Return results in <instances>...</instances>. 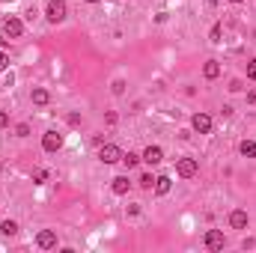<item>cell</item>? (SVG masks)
I'll return each instance as SVG.
<instances>
[{
    "mask_svg": "<svg viewBox=\"0 0 256 253\" xmlns=\"http://www.w3.org/2000/svg\"><path fill=\"white\" fill-rule=\"evenodd\" d=\"M98 158H101V164H116V161H122V149L113 146V143H101Z\"/></svg>",
    "mask_w": 256,
    "mask_h": 253,
    "instance_id": "1",
    "label": "cell"
},
{
    "mask_svg": "<svg viewBox=\"0 0 256 253\" xmlns=\"http://www.w3.org/2000/svg\"><path fill=\"white\" fill-rule=\"evenodd\" d=\"M45 18H48L51 24H60V21L66 18V3H63V0H51L48 9H45Z\"/></svg>",
    "mask_w": 256,
    "mask_h": 253,
    "instance_id": "2",
    "label": "cell"
},
{
    "mask_svg": "<svg viewBox=\"0 0 256 253\" xmlns=\"http://www.w3.org/2000/svg\"><path fill=\"white\" fill-rule=\"evenodd\" d=\"M42 149H45V152H57V149H63V134H60V131H45V137H42Z\"/></svg>",
    "mask_w": 256,
    "mask_h": 253,
    "instance_id": "3",
    "label": "cell"
},
{
    "mask_svg": "<svg viewBox=\"0 0 256 253\" xmlns=\"http://www.w3.org/2000/svg\"><path fill=\"white\" fill-rule=\"evenodd\" d=\"M197 170H200V164H197L194 158H179V164H176V173H179L182 179H191V176H197Z\"/></svg>",
    "mask_w": 256,
    "mask_h": 253,
    "instance_id": "4",
    "label": "cell"
},
{
    "mask_svg": "<svg viewBox=\"0 0 256 253\" xmlns=\"http://www.w3.org/2000/svg\"><path fill=\"white\" fill-rule=\"evenodd\" d=\"M191 125H194V131H200V134H209V131H212V116H209V113H194Z\"/></svg>",
    "mask_w": 256,
    "mask_h": 253,
    "instance_id": "5",
    "label": "cell"
},
{
    "mask_svg": "<svg viewBox=\"0 0 256 253\" xmlns=\"http://www.w3.org/2000/svg\"><path fill=\"white\" fill-rule=\"evenodd\" d=\"M224 245H227L224 233H218V230H209V233H206V248H209V251H224Z\"/></svg>",
    "mask_w": 256,
    "mask_h": 253,
    "instance_id": "6",
    "label": "cell"
},
{
    "mask_svg": "<svg viewBox=\"0 0 256 253\" xmlns=\"http://www.w3.org/2000/svg\"><path fill=\"white\" fill-rule=\"evenodd\" d=\"M3 33H6L9 39H18V36L24 33V24H21L18 18H6V21H3Z\"/></svg>",
    "mask_w": 256,
    "mask_h": 253,
    "instance_id": "7",
    "label": "cell"
},
{
    "mask_svg": "<svg viewBox=\"0 0 256 253\" xmlns=\"http://www.w3.org/2000/svg\"><path fill=\"white\" fill-rule=\"evenodd\" d=\"M36 245H39L42 251H51V248H57V233H51V230H42V233L36 236Z\"/></svg>",
    "mask_w": 256,
    "mask_h": 253,
    "instance_id": "8",
    "label": "cell"
},
{
    "mask_svg": "<svg viewBox=\"0 0 256 253\" xmlns=\"http://www.w3.org/2000/svg\"><path fill=\"white\" fill-rule=\"evenodd\" d=\"M248 221H251V218H248V212H242V209L230 212V227H233V230H245V227H248Z\"/></svg>",
    "mask_w": 256,
    "mask_h": 253,
    "instance_id": "9",
    "label": "cell"
},
{
    "mask_svg": "<svg viewBox=\"0 0 256 253\" xmlns=\"http://www.w3.org/2000/svg\"><path fill=\"white\" fill-rule=\"evenodd\" d=\"M146 164H161V158H164V152H161V146H146V152L140 155Z\"/></svg>",
    "mask_w": 256,
    "mask_h": 253,
    "instance_id": "10",
    "label": "cell"
},
{
    "mask_svg": "<svg viewBox=\"0 0 256 253\" xmlns=\"http://www.w3.org/2000/svg\"><path fill=\"white\" fill-rule=\"evenodd\" d=\"M110 188H113V194H116V197H125V194H128V188H131V182H128V176H116Z\"/></svg>",
    "mask_w": 256,
    "mask_h": 253,
    "instance_id": "11",
    "label": "cell"
},
{
    "mask_svg": "<svg viewBox=\"0 0 256 253\" xmlns=\"http://www.w3.org/2000/svg\"><path fill=\"white\" fill-rule=\"evenodd\" d=\"M203 75H206L209 81H215V78L221 75V63H218V60H209V63L203 66Z\"/></svg>",
    "mask_w": 256,
    "mask_h": 253,
    "instance_id": "12",
    "label": "cell"
},
{
    "mask_svg": "<svg viewBox=\"0 0 256 253\" xmlns=\"http://www.w3.org/2000/svg\"><path fill=\"white\" fill-rule=\"evenodd\" d=\"M170 188H173V182H170V176H158L155 179V194H170Z\"/></svg>",
    "mask_w": 256,
    "mask_h": 253,
    "instance_id": "13",
    "label": "cell"
},
{
    "mask_svg": "<svg viewBox=\"0 0 256 253\" xmlns=\"http://www.w3.org/2000/svg\"><path fill=\"white\" fill-rule=\"evenodd\" d=\"M239 149H242V155H245V158H256V143H254V140H242V146H239Z\"/></svg>",
    "mask_w": 256,
    "mask_h": 253,
    "instance_id": "14",
    "label": "cell"
},
{
    "mask_svg": "<svg viewBox=\"0 0 256 253\" xmlns=\"http://www.w3.org/2000/svg\"><path fill=\"white\" fill-rule=\"evenodd\" d=\"M51 101V95H48V89H33V104H48Z\"/></svg>",
    "mask_w": 256,
    "mask_h": 253,
    "instance_id": "15",
    "label": "cell"
},
{
    "mask_svg": "<svg viewBox=\"0 0 256 253\" xmlns=\"http://www.w3.org/2000/svg\"><path fill=\"white\" fill-rule=\"evenodd\" d=\"M137 161H140V155H134V152H125V155H122V164H125L128 170H134V167H137Z\"/></svg>",
    "mask_w": 256,
    "mask_h": 253,
    "instance_id": "16",
    "label": "cell"
},
{
    "mask_svg": "<svg viewBox=\"0 0 256 253\" xmlns=\"http://www.w3.org/2000/svg\"><path fill=\"white\" fill-rule=\"evenodd\" d=\"M0 233H3V236H15V233H18V224H15V221H3V224H0Z\"/></svg>",
    "mask_w": 256,
    "mask_h": 253,
    "instance_id": "17",
    "label": "cell"
},
{
    "mask_svg": "<svg viewBox=\"0 0 256 253\" xmlns=\"http://www.w3.org/2000/svg\"><path fill=\"white\" fill-rule=\"evenodd\" d=\"M137 182H140V188H146V191H152V188H155V179H152V173H143Z\"/></svg>",
    "mask_w": 256,
    "mask_h": 253,
    "instance_id": "18",
    "label": "cell"
},
{
    "mask_svg": "<svg viewBox=\"0 0 256 253\" xmlns=\"http://www.w3.org/2000/svg\"><path fill=\"white\" fill-rule=\"evenodd\" d=\"M221 36H224V27H221V24H215V27H212V33H209V39H212V42H221Z\"/></svg>",
    "mask_w": 256,
    "mask_h": 253,
    "instance_id": "19",
    "label": "cell"
},
{
    "mask_svg": "<svg viewBox=\"0 0 256 253\" xmlns=\"http://www.w3.org/2000/svg\"><path fill=\"white\" fill-rule=\"evenodd\" d=\"M45 179H48V170H42V167H39V170H33V182H36V185H42Z\"/></svg>",
    "mask_w": 256,
    "mask_h": 253,
    "instance_id": "20",
    "label": "cell"
},
{
    "mask_svg": "<svg viewBox=\"0 0 256 253\" xmlns=\"http://www.w3.org/2000/svg\"><path fill=\"white\" fill-rule=\"evenodd\" d=\"M110 89H113V95H122V92H125V81H113Z\"/></svg>",
    "mask_w": 256,
    "mask_h": 253,
    "instance_id": "21",
    "label": "cell"
},
{
    "mask_svg": "<svg viewBox=\"0 0 256 253\" xmlns=\"http://www.w3.org/2000/svg\"><path fill=\"white\" fill-rule=\"evenodd\" d=\"M15 134H18V137H27V134H30V125H27V122H21V125L15 128Z\"/></svg>",
    "mask_w": 256,
    "mask_h": 253,
    "instance_id": "22",
    "label": "cell"
},
{
    "mask_svg": "<svg viewBox=\"0 0 256 253\" xmlns=\"http://www.w3.org/2000/svg\"><path fill=\"white\" fill-rule=\"evenodd\" d=\"M6 69H9V54L0 51V72H6Z\"/></svg>",
    "mask_w": 256,
    "mask_h": 253,
    "instance_id": "23",
    "label": "cell"
},
{
    "mask_svg": "<svg viewBox=\"0 0 256 253\" xmlns=\"http://www.w3.org/2000/svg\"><path fill=\"white\" fill-rule=\"evenodd\" d=\"M248 78H251V81H256V60H251V63H248Z\"/></svg>",
    "mask_w": 256,
    "mask_h": 253,
    "instance_id": "24",
    "label": "cell"
},
{
    "mask_svg": "<svg viewBox=\"0 0 256 253\" xmlns=\"http://www.w3.org/2000/svg\"><path fill=\"white\" fill-rule=\"evenodd\" d=\"M69 125H81V113H69Z\"/></svg>",
    "mask_w": 256,
    "mask_h": 253,
    "instance_id": "25",
    "label": "cell"
},
{
    "mask_svg": "<svg viewBox=\"0 0 256 253\" xmlns=\"http://www.w3.org/2000/svg\"><path fill=\"white\" fill-rule=\"evenodd\" d=\"M9 125V113L6 110H0V128H6Z\"/></svg>",
    "mask_w": 256,
    "mask_h": 253,
    "instance_id": "26",
    "label": "cell"
},
{
    "mask_svg": "<svg viewBox=\"0 0 256 253\" xmlns=\"http://www.w3.org/2000/svg\"><path fill=\"white\" fill-rule=\"evenodd\" d=\"M104 119H107V125H116V113H113V110H107V116H104Z\"/></svg>",
    "mask_w": 256,
    "mask_h": 253,
    "instance_id": "27",
    "label": "cell"
},
{
    "mask_svg": "<svg viewBox=\"0 0 256 253\" xmlns=\"http://www.w3.org/2000/svg\"><path fill=\"white\" fill-rule=\"evenodd\" d=\"M248 101H251V104H256V89H251V92H248Z\"/></svg>",
    "mask_w": 256,
    "mask_h": 253,
    "instance_id": "28",
    "label": "cell"
},
{
    "mask_svg": "<svg viewBox=\"0 0 256 253\" xmlns=\"http://www.w3.org/2000/svg\"><path fill=\"white\" fill-rule=\"evenodd\" d=\"M6 42H9V36H6V33H0V48H3Z\"/></svg>",
    "mask_w": 256,
    "mask_h": 253,
    "instance_id": "29",
    "label": "cell"
},
{
    "mask_svg": "<svg viewBox=\"0 0 256 253\" xmlns=\"http://www.w3.org/2000/svg\"><path fill=\"white\" fill-rule=\"evenodd\" d=\"M230 3H245V0H230Z\"/></svg>",
    "mask_w": 256,
    "mask_h": 253,
    "instance_id": "30",
    "label": "cell"
},
{
    "mask_svg": "<svg viewBox=\"0 0 256 253\" xmlns=\"http://www.w3.org/2000/svg\"><path fill=\"white\" fill-rule=\"evenodd\" d=\"M86 3H98V0H86Z\"/></svg>",
    "mask_w": 256,
    "mask_h": 253,
    "instance_id": "31",
    "label": "cell"
}]
</instances>
